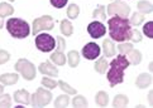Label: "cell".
I'll return each mask as SVG.
<instances>
[{
	"instance_id": "e575fe53",
	"label": "cell",
	"mask_w": 153,
	"mask_h": 108,
	"mask_svg": "<svg viewBox=\"0 0 153 108\" xmlns=\"http://www.w3.org/2000/svg\"><path fill=\"white\" fill-rule=\"evenodd\" d=\"M143 36H142V33L138 29H132V33H130V38L129 40H132L133 43H140Z\"/></svg>"
},
{
	"instance_id": "52a82bcc",
	"label": "cell",
	"mask_w": 153,
	"mask_h": 108,
	"mask_svg": "<svg viewBox=\"0 0 153 108\" xmlns=\"http://www.w3.org/2000/svg\"><path fill=\"white\" fill-rule=\"evenodd\" d=\"M36 36V47L37 49L42 52V53H48V52H52L54 48H56V39L51 35V34H47V33H38Z\"/></svg>"
},
{
	"instance_id": "1f68e13d",
	"label": "cell",
	"mask_w": 153,
	"mask_h": 108,
	"mask_svg": "<svg viewBox=\"0 0 153 108\" xmlns=\"http://www.w3.org/2000/svg\"><path fill=\"white\" fill-rule=\"evenodd\" d=\"M41 83H42L43 87H46L47 89H54L56 87H58L57 80H54L52 78H48V77H43L42 80H41Z\"/></svg>"
},
{
	"instance_id": "9c48e42d",
	"label": "cell",
	"mask_w": 153,
	"mask_h": 108,
	"mask_svg": "<svg viewBox=\"0 0 153 108\" xmlns=\"http://www.w3.org/2000/svg\"><path fill=\"white\" fill-rule=\"evenodd\" d=\"M81 54H82V57L85 59H87V61H96L101 54V48H100V45H97L96 43L90 42L82 47Z\"/></svg>"
},
{
	"instance_id": "836d02e7",
	"label": "cell",
	"mask_w": 153,
	"mask_h": 108,
	"mask_svg": "<svg viewBox=\"0 0 153 108\" xmlns=\"http://www.w3.org/2000/svg\"><path fill=\"white\" fill-rule=\"evenodd\" d=\"M12 106V97L8 93L0 94V107H10Z\"/></svg>"
},
{
	"instance_id": "5bb4252c",
	"label": "cell",
	"mask_w": 153,
	"mask_h": 108,
	"mask_svg": "<svg viewBox=\"0 0 153 108\" xmlns=\"http://www.w3.org/2000/svg\"><path fill=\"white\" fill-rule=\"evenodd\" d=\"M19 80L18 73H4L0 75V83L3 85H14Z\"/></svg>"
},
{
	"instance_id": "f546056e",
	"label": "cell",
	"mask_w": 153,
	"mask_h": 108,
	"mask_svg": "<svg viewBox=\"0 0 153 108\" xmlns=\"http://www.w3.org/2000/svg\"><path fill=\"white\" fill-rule=\"evenodd\" d=\"M68 104H70V97H68V94L58 96L56 98V101H54V107H58V108L67 107Z\"/></svg>"
},
{
	"instance_id": "f1b7e54d",
	"label": "cell",
	"mask_w": 153,
	"mask_h": 108,
	"mask_svg": "<svg viewBox=\"0 0 153 108\" xmlns=\"http://www.w3.org/2000/svg\"><path fill=\"white\" fill-rule=\"evenodd\" d=\"M75 96L76 97H74V99H72V106L74 107L84 108V107L89 106V102H87V99L85 98L84 96H81V94H75Z\"/></svg>"
},
{
	"instance_id": "4dcf8cb0",
	"label": "cell",
	"mask_w": 153,
	"mask_h": 108,
	"mask_svg": "<svg viewBox=\"0 0 153 108\" xmlns=\"http://www.w3.org/2000/svg\"><path fill=\"white\" fill-rule=\"evenodd\" d=\"M133 49V44L132 43H129V42H122V43H119V45H118V50L120 54H124V55H127V54Z\"/></svg>"
},
{
	"instance_id": "d4e9b609",
	"label": "cell",
	"mask_w": 153,
	"mask_h": 108,
	"mask_svg": "<svg viewBox=\"0 0 153 108\" xmlns=\"http://www.w3.org/2000/svg\"><path fill=\"white\" fill-rule=\"evenodd\" d=\"M80 15V7L77 4H70L67 8V17L70 20H75L77 19V17Z\"/></svg>"
},
{
	"instance_id": "60d3db41",
	"label": "cell",
	"mask_w": 153,
	"mask_h": 108,
	"mask_svg": "<svg viewBox=\"0 0 153 108\" xmlns=\"http://www.w3.org/2000/svg\"><path fill=\"white\" fill-rule=\"evenodd\" d=\"M4 93V85L0 83V94H3Z\"/></svg>"
},
{
	"instance_id": "f35d334b",
	"label": "cell",
	"mask_w": 153,
	"mask_h": 108,
	"mask_svg": "<svg viewBox=\"0 0 153 108\" xmlns=\"http://www.w3.org/2000/svg\"><path fill=\"white\" fill-rule=\"evenodd\" d=\"M152 96H153V92L149 90V94H148V101H149V104L153 106V98H152Z\"/></svg>"
},
{
	"instance_id": "ba28073f",
	"label": "cell",
	"mask_w": 153,
	"mask_h": 108,
	"mask_svg": "<svg viewBox=\"0 0 153 108\" xmlns=\"http://www.w3.org/2000/svg\"><path fill=\"white\" fill-rule=\"evenodd\" d=\"M130 14V7L123 0H115L108 5V15L110 17H123L127 18Z\"/></svg>"
},
{
	"instance_id": "6da1fadb",
	"label": "cell",
	"mask_w": 153,
	"mask_h": 108,
	"mask_svg": "<svg viewBox=\"0 0 153 108\" xmlns=\"http://www.w3.org/2000/svg\"><path fill=\"white\" fill-rule=\"evenodd\" d=\"M109 26V36L113 42H128L132 33V25L128 18L123 17H111L108 19Z\"/></svg>"
},
{
	"instance_id": "4fadbf2b",
	"label": "cell",
	"mask_w": 153,
	"mask_h": 108,
	"mask_svg": "<svg viewBox=\"0 0 153 108\" xmlns=\"http://www.w3.org/2000/svg\"><path fill=\"white\" fill-rule=\"evenodd\" d=\"M152 80H153L152 74L140 73L135 79V85H137V88H139V89H146L147 87H149L152 84Z\"/></svg>"
},
{
	"instance_id": "44dd1931",
	"label": "cell",
	"mask_w": 153,
	"mask_h": 108,
	"mask_svg": "<svg viewBox=\"0 0 153 108\" xmlns=\"http://www.w3.org/2000/svg\"><path fill=\"white\" fill-rule=\"evenodd\" d=\"M95 103L99 107H106L109 103V94L105 90H99L95 96Z\"/></svg>"
},
{
	"instance_id": "7bdbcfd3",
	"label": "cell",
	"mask_w": 153,
	"mask_h": 108,
	"mask_svg": "<svg viewBox=\"0 0 153 108\" xmlns=\"http://www.w3.org/2000/svg\"><path fill=\"white\" fill-rule=\"evenodd\" d=\"M8 1H10V3H13V1H15V0H8Z\"/></svg>"
},
{
	"instance_id": "74e56055",
	"label": "cell",
	"mask_w": 153,
	"mask_h": 108,
	"mask_svg": "<svg viewBox=\"0 0 153 108\" xmlns=\"http://www.w3.org/2000/svg\"><path fill=\"white\" fill-rule=\"evenodd\" d=\"M56 40H57V48H56V50L63 52L65 49H66V40L63 39V36H57Z\"/></svg>"
},
{
	"instance_id": "ffe728a7",
	"label": "cell",
	"mask_w": 153,
	"mask_h": 108,
	"mask_svg": "<svg viewBox=\"0 0 153 108\" xmlns=\"http://www.w3.org/2000/svg\"><path fill=\"white\" fill-rule=\"evenodd\" d=\"M127 58L130 64H133V66H138V64H140L142 62V53L138 50V49H133L130 50L128 54H127Z\"/></svg>"
},
{
	"instance_id": "ac0fdd59",
	"label": "cell",
	"mask_w": 153,
	"mask_h": 108,
	"mask_svg": "<svg viewBox=\"0 0 153 108\" xmlns=\"http://www.w3.org/2000/svg\"><path fill=\"white\" fill-rule=\"evenodd\" d=\"M80 53L77 50H70L67 53V63L71 68H76L80 64Z\"/></svg>"
},
{
	"instance_id": "d6986e66",
	"label": "cell",
	"mask_w": 153,
	"mask_h": 108,
	"mask_svg": "<svg viewBox=\"0 0 153 108\" xmlns=\"http://www.w3.org/2000/svg\"><path fill=\"white\" fill-rule=\"evenodd\" d=\"M108 67H109V63L106 61V58L100 57V58H97V61L95 62L94 69H95V72H97L99 74H104V73H106Z\"/></svg>"
},
{
	"instance_id": "9a60e30c",
	"label": "cell",
	"mask_w": 153,
	"mask_h": 108,
	"mask_svg": "<svg viewBox=\"0 0 153 108\" xmlns=\"http://www.w3.org/2000/svg\"><path fill=\"white\" fill-rule=\"evenodd\" d=\"M102 53L104 55L106 58L109 57H115V53H117V49H115V44L111 39H105L102 42Z\"/></svg>"
},
{
	"instance_id": "b9f144b4",
	"label": "cell",
	"mask_w": 153,
	"mask_h": 108,
	"mask_svg": "<svg viewBox=\"0 0 153 108\" xmlns=\"http://www.w3.org/2000/svg\"><path fill=\"white\" fill-rule=\"evenodd\" d=\"M152 69H153V64H152V62L149 63V72H152Z\"/></svg>"
},
{
	"instance_id": "d6a6232c",
	"label": "cell",
	"mask_w": 153,
	"mask_h": 108,
	"mask_svg": "<svg viewBox=\"0 0 153 108\" xmlns=\"http://www.w3.org/2000/svg\"><path fill=\"white\" fill-rule=\"evenodd\" d=\"M142 31H143V34L146 36H148L149 39H152L153 38V21L152 20L147 21V23L143 25V28H142Z\"/></svg>"
},
{
	"instance_id": "cb8c5ba5",
	"label": "cell",
	"mask_w": 153,
	"mask_h": 108,
	"mask_svg": "<svg viewBox=\"0 0 153 108\" xmlns=\"http://www.w3.org/2000/svg\"><path fill=\"white\" fill-rule=\"evenodd\" d=\"M14 14V8L12 4L9 3H0V17L5 18V17H10Z\"/></svg>"
},
{
	"instance_id": "ab89813d",
	"label": "cell",
	"mask_w": 153,
	"mask_h": 108,
	"mask_svg": "<svg viewBox=\"0 0 153 108\" xmlns=\"http://www.w3.org/2000/svg\"><path fill=\"white\" fill-rule=\"evenodd\" d=\"M3 26H4V18L0 17V29H3Z\"/></svg>"
},
{
	"instance_id": "8fae6325",
	"label": "cell",
	"mask_w": 153,
	"mask_h": 108,
	"mask_svg": "<svg viewBox=\"0 0 153 108\" xmlns=\"http://www.w3.org/2000/svg\"><path fill=\"white\" fill-rule=\"evenodd\" d=\"M38 71L43 75H48V77H57L58 75V68L51 61L41 63L39 67H38Z\"/></svg>"
},
{
	"instance_id": "30bf717a",
	"label": "cell",
	"mask_w": 153,
	"mask_h": 108,
	"mask_svg": "<svg viewBox=\"0 0 153 108\" xmlns=\"http://www.w3.org/2000/svg\"><path fill=\"white\" fill-rule=\"evenodd\" d=\"M87 33H89V35L91 38H94V39H99V38L105 35L106 26L99 20L91 21V23L87 25Z\"/></svg>"
},
{
	"instance_id": "e0dca14e",
	"label": "cell",
	"mask_w": 153,
	"mask_h": 108,
	"mask_svg": "<svg viewBox=\"0 0 153 108\" xmlns=\"http://www.w3.org/2000/svg\"><path fill=\"white\" fill-rule=\"evenodd\" d=\"M50 59H51V62L54 64V66L61 67V66H65V64H66V55H65L63 52H58V50L53 52L51 54Z\"/></svg>"
},
{
	"instance_id": "2e32d148",
	"label": "cell",
	"mask_w": 153,
	"mask_h": 108,
	"mask_svg": "<svg viewBox=\"0 0 153 108\" xmlns=\"http://www.w3.org/2000/svg\"><path fill=\"white\" fill-rule=\"evenodd\" d=\"M59 30H61L62 35L65 36H71L74 34V25L68 19H63L59 23Z\"/></svg>"
},
{
	"instance_id": "3957f363",
	"label": "cell",
	"mask_w": 153,
	"mask_h": 108,
	"mask_svg": "<svg viewBox=\"0 0 153 108\" xmlns=\"http://www.w3.org/2000/svg\"><path fill=\"white\" fill-rule=\"evenodd\" d=\"M5 25L8 33L15 39H24L30 34V25L20 18H10Z\"/></svg>"
},
{
	"instance_id": "603a6c76",
	"label": "cell",
	"mask_w": 153,
	"mask_h": 108,
	"mask_svg": "<svg viewBox=\"0 0 153 108\" xmlns=\"http://www.w3.org/2000/svg\"><path fill=\"white\" fill-rule=\"evenodd\" d=\"M137 8H138V12L142 14H151L153 12V5L151 1H147V0H140L137 4Z\"/></svg>"
},
{
	"instance_id": "7a4b0ae2",
	"label": "cell",
	"mask_w": 153,
	"mask_h": 108,
	"mask_svg": "<svg viewBox=\"0 0 153 108\" xmlns=\"http://www.w3.org/2000/svg\"><path fill=\"white\" fill-rule=\"evenodd\" d=\"M129 66L130 63L127 55H124V54H119V55H117V58H114L109 63L106 78L111 88H114L117 84H122L124 82V72Z\"/></svg>"
},
{
	"instance_id": "4316f807",
	"label": "cell",
	"mask_w": 153,
	"mask_h": 108,
	"mask_svg": "<svg viewBox=\"0 0 153 108\" xmlns=\"http://www.w3.org/2000/svg\"><path fill=\"white\" fill-rule=\"evenodd\" d=\"M143 21H144V14H142L139 12L133 13L132 18L129 19L130 25H134V26H139L140 24H143Z\"/></svg>"
},
{
	"instance_id": "d590c367",
	"label": "cell",
	"mask_w": 153,
	"mask_h": 108,
	"mask_svg": "<svg viewBox=\"0 0 153 108\" xmlns=\"http://www.w3.org/2000/svg\"><path fill=\"white\" fill-rule=\"evenodd\" d=\"M10 61V53L8 50H4V49H0V66L8 63Z\"/></svg>"
},
{
	"instance_id": "7402d4cb",
	"label": "cell",
	"mask_w": 153,
	"mask_h": 108,
	"mask_svg": "<svg viewBox=\"0 0 153 108\" xmlns=\"http://www.w3.org/2000/svg\"><path fill=\"white\" fill-rule=\"evenodd\" d=\"M128 103H129V98L125 94H117L113 99V107H117V108L127 107Z\"/></svg>"
},
{
	"instance_id": "277c9868",
	"label": "cell",
	"mask_w": 153,
	"mask_h": 108,
	"mask_svg": "<svg viewBox=\"0 0 153 108\" xmlns=\"http://www.w3.org/2000/svg\"><path fill=\"white\" fill-rule=\"evenodd\" d=\"M14 68L17 71V73H19L25 80H33L36 78V74H37L36 66L30 61H28V59H25V58L18 59Z\"/></svg>"
},
{
	"instance_id": "484cf974",
	"label": "cell",
	"mask_w": 153,
	"mask_h": 108,
	"mask_svg": "<svg viewBox=\"0 0 153 108\" xmlns=\"http://www.w3.org/2000/svg\"><path fill=\"white\" fill-rule=\"evenodd\" d=\"M57 85H58V87L61 88L66 94H68V96H75L76 93H77V92H76V89H75L74 87H71L68 83H66V82H65V80H62V79L57 80Z\"/></svg>"
},
{
	"instance_id": "8992f818",
	"label": "cell",
	"mask_w": 153,
	"mask_h": 108,
	"mask_svg": "<svg viewBox=\"0 0 153 108\" xmlns=\"http://www.w3.org/2000/svg\"><path fill=\"white\" fill-rule=\"evenodd\" d=\"M30 28V33L33 35H37L42 31H50L54 28V20L51 15H43V17L36 18L33 20V24Z\"/></svg>"
},
{
	"instance_id": "7c38bea8",
	"label": "cell",
	"mask_w": 153,
	"mask_h": 108,
	"mask_svg": "<svg viewBox=\"0 0 153 108\" xmlns=\"http://www.w3.org/2000/svg\"><path fill=\"white\" fill-rule=\"evenodd\" d=\"M14 101L19 104H30V93L27 89H18L14 92Z\"/></svg>"
},
{
	"instance_id": "8d00e7d4",
	"label": "cell",
	"mask_w": 153,
	"mask_h": 108,
	"mask_svg": "<svg viewBox=\"0 0 153 108\" xmlns=\"http://www.w3.org/2000/svg\"><path fill=\"white\" fill-rule=\"evenodd\" d=\"M68 0H50V3L53 8H56V9H62L66 7V4H67Z\"/></svg>"
},
{
	"instance_id": "5b68a950",
	"label": "cell",
	"mask_w": 153,
	"mask_h": 108,
	"mask_svg": "<svg viewBox=\"0 0 153 108\" xmlns=\"http://www.w3.org/2000/svg\"><path fill=\"white\" fill-rule=\"evenodd\" d=\"M51 89L39 87L33 94H30V104L33 107H46L52 102Z\"/></svg>"
},
{
	"instance_id": "83f0119b",
	"label": "cell",
	"mask_w": 153,
	"mask_h": 108,
	"mask_svg": "<svg viewBox=\"0 0 153 108\" xmlns=\"http://www.w3.org/2000/svg\"><path fill=\"white\" fill-rule=\"evenodd\" d=\"M92 17H94L96 20L99 19V21H104L106 20V13H105V7L104 5H99L94 12H92Z\"/></svg>"
}]
</instances>
